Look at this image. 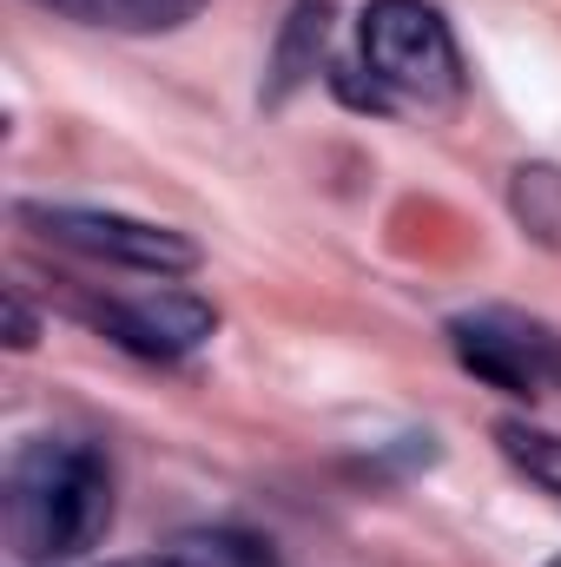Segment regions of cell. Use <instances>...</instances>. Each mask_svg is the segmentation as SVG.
I'll use <instances>...</instances> for the list:
<instances>
[{
    "instance_id": "1",
    "label": "cell",
    "mask_w": 561,
    "mask_h": 567,
    "mask_svg": "<svg viewBox=\"0 0 561 567\" xmlns=\"http://www.w3.org/2000/svg\"><path fill=\"white\" fill-rule=\"evenodd\" d=\"M113 522V468L80 435H33L7 462L0 488V535L7 555L27 567L67 561L93 548Z\"/></svg>"
},
{
    "instance_id": "2",
    "label": "cell",
    "mask_w": 561,
    "mask_h": 567,
    "mask_svg": "<svg viewBox=\"0 0 561 567\" xmlns=\"http://www.w3.org/2000/svg\"><path fill=\"white\" fill-rule=\"evenodd\" d=\"M357 53H364V86L337 80L344 100L384 113V106H422L442 113L462 100V53L449 20L429 0H370L357 20Z\"/></svg>"
},
{
    "instance_id": "3",
    "label": "cell",
    "mask_w": 561,
    "mask_h": 567,
    "mask_svg": "<svg viewBox=\"0 0 561 567\" xmlns=\"http://www.w3.org/2000/svg\"><path fill=\"white\" fill-rule=\"evenodd\" d=\"M442 337H449V357L476 383H489V390H502L516 403L561 396V330L555 323L522 317L509 303H482V310L449 317Z\"/></svg>"
},
{
    "instance_id": "4",
    "label": "cell",
    "mask_w": 561,
    "mask_h": 567,
    "mask_svg": "<svg viewBox=\"0 0 561 567\" xmlns=\"http://www.w3.org/2000/svg\"><path fill=\"white\" fill-rule=\"evenodd\" d=\"M20 225H33L47 245L60 251H80L93 265H120V271H140V278H185L198 271V245L172 225H145L126 212H100V205H20Z\"/></svg>"
},
{
    "instance_id": "5",
    "label": "cell",
    "mask_w": 561,
    "mask_h": 567,
    "mask_svg": "<svg viewBox=\"0 0 561 567\" xmlns=\"http://www.w3.org/2000/svg\"><path fill=\"white\" fill-rule=\"evenodd\" d=\"M93 323H100L120 350H133V357L178 363V357H192V350L218 330V310H212L205 297H192V290L159 284V290H145V297H113V303H100Z\"/></svg>"
},
{
    "instance_id": "6",
    "label": "cell",
    "mask_w": 561,
    "mask_h": 567,
    "mask_svg": "<svg viewBox=\"0 0 561 567\" xmlns=\"http://www.w3.org/2000/svg\"><path fill=\"white\" fill-rule=\"evenodd\" d=\"M33 7L100 33H178L185 20H198L205 0H33Z\"/></svg>"
},
{
    "instance_id": "7",
    "label": "cell",
    "mask_w": 561,
    "mask_h": 567,
    "mask_svg": "<svg viewBox=\"0 0 561 567\" xmlns=\"http://www.w3.org/2000/svg\"><path fill=\"white\" fill-rule=\"evenodd\" d=\"M113 567H278V555L258 535L238 528H205V535H178L172 548L140 555V561H113Z\"/></svg>"
},
{
    "instance_id": "8",
    "label": "cell",
    "mask_w": 561,
    "mask_h": 567,
    "mask_svg": "<svg viewBox=\"0 0 561 567\" xmlns=\"http://www.w3.org/2000/svg\"><path fill=\"white\" fill-rule=\"evenodd\" d=\"M509 212L536 245L561 251V165H516L509 172Z\"/></svg>"
},
{
    "instance_id": "9",
    "label": "cell",
    "mask_w": 561,
    "mask_h": 567,
    "mask_svg": "<svg viewBox=\"0 0 561 567\" xmlns=\"http://www.w3.org/2000/svg\"><path fill=\"white\" fill-rule=\"evenodd\" d=\"M496 449L509 455V468H522L536 488H549L561 502V435L555 429H536L522 416H509V423H496Z\"/></svg>"
},
{
    "instance_id": "10",
    "label": "cell",
    "mask_w": 561,
    "mask_h": 567,
    "mask_svg": "<svg viewBox=\"0 0 561 567\" xmlns=\"http://www.w3.org/2000/svg\"><path fill=\"white\" fill-rule=\"evenodd\" d=\"M330 7L324 0H297L290 7V27H284V47H278V80H304V73H317V53H324V40H330Z\"/></svg>"
},
{
    "instance_id": "11",
    "label": "cell",
    "mask_w": 561,
    "mask_h": 567,
    "mask_svg": "<svg viewBox=\"0 0 561 567\" xmlns=\"http://www.w3.org/2000/svg\"><path fill=\"white\" fill-rule=\"evenodd\" d=\"M33 337H40V317H33V303L20 297V284L7 290V343L13 350H33Z\"/></svg>"
},
{
    "instance_id": "12",
    "label": "cell",
    "mask_w": 561,
    "mask_h": 567,
    "mask_svg": "<svg viewBox=\"0 0 561 567\" xmlns=\"http://www.w3.org/2000/svg\"><path fill=\"white\" fill-rule=\"evenodd\" d=\"M549 567H561V555H555V561H549Z\"/></svg>"
}]
</instances>
